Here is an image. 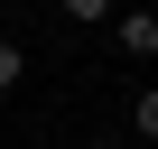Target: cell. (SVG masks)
<instances>
[{
	"label": "cell",
	"mask_w": 158,
	"mask_h": 149,
	"mask_svg": "<svg viewBox=\"0 0 158 149\" xmlns=\"http://www.w3.org/2000/svg\"><path fill=\"white\" fill-rule=\"evenodd\" d=\"M112 28H121V47H130V56H158V10H121Z\"/></svg>",
	"instance_id": "1"
},
{
	"label": "cell",
	"mask_w": 158,
	"mask_h": 149,
	"mask_svg": "<svg viewBox=\"0 0 158 149\" xmlns=\"http://www.w3.org/2000/svg\"><path fill=\"white\" fill-rule=\"evenodd\" d=\"M56 10H65L74 28H102V19H121V0H56Z\"/></svg>",
	"instance_id": "2"
},
{
	"label": "cell",
	"mask_w": 158,
	"mask_h": 149,
	"mask_svg": "<svg viewBox=\"0 0 158 149\" xmlns=\"http://www.w3.org/2000/svg\"><path fill=\"white\" fill-rule=\"evenodd\" d=\"M19 84H28V47H19V37H0V93H19Z\"/></svg>",
	"instance_id": "3"
},
{
	"label": "cell",
	"mask_w": 158,
	"mask_h": 149,
	"mask_svg": "<svg viewBox=\"0 0 158 149\" xmlns=\"http://www.w3.org/2000/svg\"><path fill=\"white\" fill-rule=\"evenodd\" d=\"M130 130H139V140H149V149H158V84H149V93H139V103H130Z\"/></svg>",
	"instance_id": "4"
},
{
	"label": "cell",
	"mask_w": 158,
	"mask_h": 149,
	"mask_svg": "<svg viewBox=\"0 0 158 149\" xmlns=\"http://www.w3.org/2000/svg\"><path fill=\"white\" fill-rule=\"evenodd\" d=\"M84 149H130V140H84Z\"/></svg>",
	"instance_id": "5"
}]
</instances>
